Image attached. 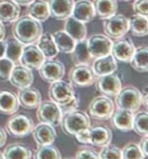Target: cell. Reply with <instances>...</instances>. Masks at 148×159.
I'll list each match as a JSON object with an SVG mask.
<instances>
[{
  "mask_svg": "<svg viewBox=\"0 0 148 159\" xmlns=\"http://www.w3.org/2000/svg\"><path fill=\"white\" fill-rule=\"evenodd\" d=\"M92 4L95 15L103 20L115 15L118 11V0H95Z\"/></svg>",
  "mask_w": 148,
  "mask_h": 159,
  "instance_id": "obj_26",
  "label": "cell"
},
{
  "mask_svg": "<svg viewBox=\"0 0 148 159\" xmlns=\"http://www.w3.org/2000/svg\"><path fill=\"white\" fill-rule=\"evenodd\" d=\"M0 159H4V156H3V153L0 152Z\"/></svg>",
  "mask_w": 148,
  "mask_h": 159,
  "instance_id": "obj_50",
  "label": "cell"
},
{
  "mask_svg": "<svg viewBox=\"0 0 148 159\" xmlns=\"http://www.w3.org/2000/svg\"><path fill=\"white\" fill-rule=\"evenodd\" d=\"M79 102H80V100H79V96H78V94L76 93L71 99L69 100V102H67L64 104H61V106H59L60 110L62 111V116H63L64 114H67V112L76 111L77 108H78V107H79Z\"/></svg>",
  "mask_w": 148,
  "mask_h": 159,
  "instance_id": "obj_40",
  "label": "cell"
},
{
  "mask_svg": "<svg viewBox=\"0 0 148 159\" xmlns=\"http://www.w3.org/2000/svg\"><path fill=\"white\" fill-rule=\"evenodd\" d=\"M41 78L48 83L61 80L65 75V66L60 61L46 59L38 69Z\"/></svg>",
  "mask_w": 148,
  "mask_h": 159,
  "instance_id": "obj_11",
  "label": "cell"
},
{
  "mask_svg": "<svg viewBox=\"0 0 148 159\" xmlns=\"http://www.w3.org/2000/svg\"><path fill=\"white\" fill-rule=\"evenodd\" d=\"M75 159H99V154L89 148H81L76 152Z\"/></svg>",
  "mask_w": 148,
  "mask_h": 159,
  "instance_id": "obj_42",
  "label": "cell"
},
{
  "mask_svg": "<svg viewBox=\"0 0 148 159\" xmlns=\"http://www.w3.org/2000/svg\"><path fill=\"white\" fill-rule=\"evenodd\" d=\"M104 34L113 40H118L123 38L129 32V18L123 14H115L113 16L104 19Z\"/></svg>",
  "mask_w": 148,
  "mask_h": 159,
  "instance_id": "obj_7",
  "label": "cell"
},
{
  "mask_svg": "<svg viewBox=\"0 0 148 159\" xmlns=\"http://www.w3.org/2000/svg\"><path fill=\"white\" fill-rule=\"evenodd\" d=\"M21 7L12 0H0V21L2 24L14 22L19 17Z\"/></svg>",
  "mask_w": 148,
  "mask_h": 159,
  "instance_id": "obj_23",
  "label": "cell"
},
{
  "mask_svg": "<svg viewBox=\"0 0 148 159\" xmlns=\"http://www.w3.org/2000/svg\"><path fill=\"white\" fill-rule=\"evenodd\" d=\"M53 40L55 42V45L60 51L64 54H71L74 47L76 45V41L69 36L65 30H57L53 34Z\"/></svg>",
  "mask_w": 148,
  "mask_h": 159,
  "instance_id": "obj_32",
  "label": "cell"
},
{
  "mask_svg": "<svg viewBox=\"0 0 148 159\" xmlns=\"http://www.w3.org/2000/svg\"><path fill=\"white\" fill-rule=\"evenodd\" d=\"M12 1L15 2V3H16V4H18V5L28 6V5H30L33 1H35V0H12Z\"/></svg>",
  "mask_w": 148,
  "mask_h": 159,
  "instance_id": "obj_47",
  "label": "cell"
},
{
  "mask_svg": "<svg viewBox=\"0 0 148 159\" xmlns=\"http://www.w3.org/2000/svg\"><path fill=\"white\" fill-rule=\"evenodd\" d=\"M17 94L10 90H0V114L11 116L18 111Z\"/></svg>",
  "mask_w": 148,
  "mask_h": 159,
  "instance_id": "obj_22",
  "label": "cell"
},
{
  "mask_svg": "<svg viewBox=\"0 0 148 159\" xmlns=\"http://www.w3.org/2000/svg\"><path fill=\"white\" fill-rule=\"evenodd\" d=\"M114 103H116V107L118 108L135 112L142 106V93L135 86L122 87L119 93L115 96Z\"/></svg>",
  "mask_w": 148,
  "mask_h": 159,
  "instance_id": "obj_3",
  "label": "cell"
},
{
  "mask_svg": "<svg viewBox=\"0 0 148 159\" xmlns=\"http://www.w3.org/2000/svg\"><path fill=\"white\" fill-rule=\"evenodd\" d=\"M5 49H6V42L0 41V59L5 56Z\"/></svg>",
  "mask_w": 148,
  "mask_h": 159,
  "instance_id": "obj_46",
  "label": "cell"
},
{
  "mask_svg": "<svg viewBox=\"0 0 148 159\" xmlns=\"http://www.w3.org/2000/svg\"><path fill=\"white\" fill-rule=\"evenodd\" d=\"M67 159H71V158H67Z\"/></svg>",
  "mask_w": 148,
  "mask_h": 159,
  "instance_id": "obj_52",
  "label": "cell"
},
{
  "mask_svg": "<svg viewBox=\"0 0 148 159\" xmlns=\"http://www.w3.org/2000/svg\"><path fill=\"white\" fill-rule=\"evenodd\" d=\"M74 136H75L76 140L81 144H88L89 143V129L81 130Z\"/></svg>",
  "mask_w": 148,
  "mask_h": 159,
  "instance_id": "obj_43",
  "label": "cell"
},
{
  "mask_svg": "<svg viewBox=\"0 0 148 159\" xmlns=\"http://www.w3.org/2000/svg\"><path fill=\"white\" fill-rule=\"evenodd\" d=\"M119 1H125V2H128V1H133V0H119Z\"/></svg>",
  "mask_w": 148,
  "mask_h": 159,
  "instance_id": "obj_51",
  "label": "cell"
},
{
  "mask_svg": "<svg viewBox=\"0 0 148 159\" xmlns=\"http://www.w3.org/2000/svg\"><path fill=\"white\" fill-rule=\"evenodd\" d=\"M95 84L96 90L103 93V95L108 96V98H115L122 89V81L115 72L97 76L95 81Z\"/></svg>",
  "mask_w": 148,
  "mask_h": 159,
  "instance_id": "obj_10",
  "label": "cell"
},
{
  "mask_svg": "<svg viewBox=\"0 0 148 159\" xmlns=\"http://www.w3.org/2000/svg\"><path fill=\"white\" fill-rule=\"evenodd\" d=\"M88 52L93 60L97 58L104 57L111 54V48L113 42L106 34H95L89 37L87 40Z\"/></svg>",
  "mask_w": 148,
  "mask_h": 159,
  "instance_id": "obj_12",
  "label": "cell"
},
{
  "mask_svg": "<svg viewBox=\"0 0 148 159\" xmlns=\"http://www.w3.org/2000/svg\"><path fill=\"white\" fill-rule=\"evenodd\" d=\"M35 124L32 118L25 114H13L7 121L5 130L14 138H23L32 134Z\"/></svg>",
  "mask_w": 148,
  "mask_h": 159,
  "instance_id": "obj_4",
  "label": "cell"
},
{
  "mask_svg": "<svg viewBox=\"0 0 148 159\" xmlns=\"http://www.w3.org/2000/svg\"><path fill=\"white\" fill-rule=\"evenodd\" d=\"M133 10L137 14L148 16V0H134Z\"/></svg>",
  "mask_w": 148,
  "mask_h": 159,
  "instance_id": "obj_41",
  "label": "cell"
},
{
  "mask_svg": "<svg viewBox=\"0 0 148 159\" xmlns=\"http://www.w3.org/2000/svg\"><path fill=\"white\" fill-rule=\"evenodd\" d=\"M14 63L7 58L3 57L0 59V81H7L10 76V73L14 67Z\"/></svg>",
  "mask_w": 148,
  "mask_h": 159,
  "instance_id": "obj_39",
  "label": "cell"
},
{
  "mask_svg": "<svg viewBox=\"0 0 148 159\" xmlns=\"http://www.w3.org/2000/svg\"><path fill=\"white\" fill-rule=\"evenodd\" d=\"M147 143H148V136H144V137L140 140V143H139V147L141 151L143 152L144 156H147L148 155V150H147Z\"/></svg>",
  "mask_w": 148,
  "mask_h": 159,
  "instance_id": "obj_44",
  "label": "cell"
},
{
  "mask_svg": "<svg viewBox=\"0 0 148 159\" xmlns=\"http://www.w3.org/2000/svg\"><path fill=\"white\" fill-rule=\"evenodd\" d=\"M69 82L73 87H88L95 83L96 76L91 66L87 64L74 65L69 71Z\"/></svg>",
  "mask_w": 148,
  "mask_h": 159,
  "instance_id": "obj_6",
  "label": "cell"
},
{
  "mask_svg": "<svg viewBox=\"0 0 148 159\" xmlns=\"http://www.w3.org/2000/svg\"><path fill=\"white\" fill-rule=\"evenodd\" d=\"M6 139H7L6 131L3 129L2 127H0V148H1L2 146H4Z\"/></svg>",
  "mask_w": 148,
  "mask_h": 159,
  "instance_id": "obj_45",
  "label": "cell"
},
{
  "mask_svg": "<svg viewBox=\"0 0 148 159\" xmlns=\"http://www.w3.org/2000/svg\"><path fill=\"white\" fill-rule=\"evenodd\" d=\"M129 63L131 67L137 72L146 73L148 71V48L146 45L135 48Z\"/></svg>",
  "mask_w": 148,
  "mask_h": 159,
  "instance_id": "obj_27",
  "label": "cell"
},
{
  "mask_svg": "<svg viewBox=\"0 0 148 159\" xmlns=\"http://www.w3.org/2000/svg\"><path fill=\"white\" fill-rule=\"evenodd\" d=\"M122 158L123 159H144L143 152L140 147L136 143H128L122 149Z\"/></svg>",
  "mask_w": 148,
  "mask_h": 159,
  "instance_id": "obj_37",
  "label": "cell"
},
{
  "mask_svg": "<svg viewBox=\"0 0 148 159\" xmlns=\"http://www.w3.org/2000/svg\"><path fill=\"white\" fill-rule=\"evenodd\" d=\"M64 30L76 42L86 39V34H87L86 25L83 22L73 18L72 16H69L65 19Z\"/></svg>",
  "mask_w": 148,
  "mask_h": 159,
  "instance_id": "obj_25",
  "label": "cell"
},
{
  "mask_svg": "<svg viewBox=\"0 0 148 159\" xmlns=\"http://www.w3.org/2000/svg\"><path fill=\"white\" fill-rule=\"evenodd\" d=\"M48 94L52 102H56L58 106H61L69 102L76 94V92L71 83L61 79L51 83Z\"/></svg>",
  "mask_w": 148,
  "mask_h": 159,
  "instance_id": "obj_9",
  "label": "cell"
},
{
  "mask_svg": "<svg viewBox=\"0 0 148 159\" xmlns=\"http://www.w3.org/2000/svg\"><path fill=\"white\" fill-rule=\"evenodd\" d=\"M60 125L65 134L74 136L81 130L90 128V119L86 112L76 110L62 116Z\"/></svg>",
  "mask_w": 148,
  "mask_h": 159,
  "instance_id": "obj_2",
  "label": "cell"
},
{
  "mask_svg": "<svg viewBox=\"0 0 148 159\" xmlns=\"http://www.w3.org/2000/svg\"><path fill=\"white\" fill-rule=\"evenodd\" d=\"M142 93V104L144 107H147V98H148V93H147V87L144 88Z\"/></svg>",
  "mask_w": 148,
  "mask_h": 159,
  "instance_id": "obj_49",
  "label": "cell"
},
{
  "mask_svg": "<svg viewBox=\"0 0 148 159\" xmlns=\"http://www.w3.org/2000/svg\"><path fill=\"white\" fill-rule=\"evenodd\" d=\"M147 122H148V114L146 111H140L134 114L133 118V128L132 130L136 132V134L140 136H148L147 129Z\"/></svg>",
  "mask_w": 148,
  "mask_h": 159,
  "instance_id": "obj_35",
  "label": "cell"
},
{
  "mask_svg": "<svg viewBox=\"0 0 148 159\" xmlns=\"http://www.w3.org/2000/svg\"><path fill=\"white\" fill-rule=\"evenodd\" d=\"M43 34V26L40 21L30 15L18 17L12 26V34L15 40L22 45H32L37 43Z\"/></svg>",
  "mask_w": 148,
  "mask_h": 159,
  "instance_id": "obj_1",
  "label": "cell"
},
{
  "mask_svg": "<svg viewBox=\"0 0 148 159\" xmlns=\"http://www.w3.org/2000/svg\"><path fill=\"white\" fill-rule=\"evenodd\" d=\"M97 154L99 159H123L122 149L117 146H104Z\"/></svg>",
  "mask_w": 148,
  "mask_h": 159,
  "instance_id": "obj_38",
  "label": "cell"
},
{
  "mask_svg": "<svg viewBox=\"0 0 148 159\" xmlns=\"http://www.w3.org/2000/svg\"><path fill=\"white\" fill-rule=\"evenodd\" d=\"M33 157L34 159H62L59 149L52 144L40 146Z\"/></svg>",
  "mask_w": 148,
  "mask_h": 159,
  "instance_id": "obj_36",
  "label": "cell"
},
{
  "mask_svg": "<svg viewBox=\"0 0 148 159\" xmlns=\"http://www.w3.org/2000/svg\"><path fill=\"white\" fill-rule=\"evenodd\" d=\"M28 14L40 22L48 20L50 17L48 2L45 0H35L28 5Z\"/></svg>",
  "mask_w": 148,
  "mask_h": 159,
  "instance_id": "obj_28",
  "label": "cell"
},
{
  "mask_svg": "<svg viewBox=\"0 0 148 159\" xmlns=\"http://www.w3.org/2000/svg\"><path fill=\"white\" fill-rule=\"evenodd\" d=\"M45 60L46 58L39 50L37 45L32 44L23 46L21 58H19V62L21 65L28 67L30 70H33V69L38 70Z\"/></svg>",
  "mask_w": 148,
  "mask_h": 159,
  "instance_id": "obj_14",
  "label": "cell"
},
{
  "mask_svg": "<svg viewBox=\"0 0 148 159\" xmlns=\"http://www.w3.org/2000/svg\"><path fill=\"white\" fill-rule=\"evenodd\" d=\"M4 159H32L33 153L28 146L21 143H13L3 151Z\"/></svg>",
  "mask_w": 148,
  "mask_h": 159,
  "instance_id": "obj_31",
  "label": "cell"
},
{
  "mask_svg": "<svg viewBox=\"0 0 148 159\" xmlns=\"http://www.w3.org/2000/svg\"><path fill=\"white\" fill-rule=\"evenodd\" d=\"M50 16L59 20H65L71 16L74 0H48Z\"/></svg>",
  "mask_w": 148,
  "mask_h": 159,
  "instance_id": "obj_18",
  "label": "cell"
},
{
  "mask_svg": "<svg viewBox=\"0 0 148 159\" xmlns=\"http://www.w3.org/2000/svg\"><path fill=\"white\" fill-rule=\"evenodd\" d=\"M135 51V46L130 39L121 38L113 42L111 55L117 62L129 63Z\"/></svg>",
  "mask_w": 148,
  "mask_h": 159,
  "instance_id": "obj_13",
  "label": "cell"
},
{
  "mask_svg": "<svg viewBox=\"0 0 148 159\" xmlns=\"http://www.w3.org/2000/svg\"><path fill=\"white\" fill-rule=\"evenodd\" d=\"M129 30L132 36L143 38L148 34V19L147 16L135 13L129 18Z\"/></svg>",
  "mask_w": 148,
  "mask_h": 159,
  "instance_id": "obj_29",
  "label": "cell"
},
{
  "mask_svg": "<svg viewBox=\"0 0 148 159\" xmlns=\"http://www.w3.org/2000/svg\"><path fill=\"white\" fill-rule=\"evenodd\" d=\"M37 118L40 123L49 124L53 127L59 126L62 119L60 107L52 100H44L37 107Z\"/></svg>",
  "mask_w": 148,
  "mask_h": 159,
  "instance_id": "obj_8",
  "label": "cell"
},
{
  "mask_svg": "<svg viewBox=\"0 0 148 159\" xmlns=\"http://www.w3.org/2000/svg\"><path fill=\"white\" fill-rule=\"evenodd\" d=\"M113 134L110 128L99 125L89 128V145L103 148L111 144Z\"/></svg>",
  "mask_w": 148,
  "mask_h": 159,
  "instance_id": "obj_17",
  "label": "cell"
},
{
  "mask_svg": "<svg viewBox=\"0 0 148 159\" xmlns=\"http://www.w3.org/2000/svg\"><path fill=\"white\" fill-rule=\"evenodd\" d=\"M6 42V49H5V58L12 61L14 64L19 62V58H21L23 45L19 43L15 39H9Z\"/></svg>",
  "mask_w": 148,
  "mask_h": 159,
  "instance_id": "obj_34",
  "label": "cell"
},
{
  "mask_svg": "<svg viewBox=\"0 0 148 159\" xmlns=\"http://www.w3.org/2000/svg\"><path fill=\"white\" fill-rule=\"evenodd\" d=\"M71 16L83 24L91 21L95 17L92 2L90 0H78L74 2Z\"/></svg>",
  "mask_w": 148,
  "mask_h": 159,
  "instance_id": "obj_21",
  "label": "cell"
},
{
  "mask_svg": "<svg viewBox=\"0 0 148 159\" xmlns=\"http://www.w3.org/2000/svg\"><path fill=\"white\" fill-rule=\"evenodd\" d=\"M19 106L26 110H35L42 102V95L37 88L26 87L18 90L17 94Z\"/></svg>",
  "mask_w": 148,
  "mask_h": 159,
  "instance_id": "obj_20",
  "label": "cell"
},
{
  "mask_svg": "<svg viewBox=\"0 0 148 159\" xmlns=\"http://www.w3.org/2000/svg\"><path fill=\"white\" fill-rule=\"evenodd\" d=\"M91 68L93 72H95V76L97 77L110 74V73H114L117 70V68H118V64H117V61L110 54V55L93 60Z\"/></svg>",
  "mask_w": 148,
  "mask_h": 159,
  "instance_id": "obj_24",
  "label": "cell"
},
{
  "mask_svg": "<svg viewBox=\"0 0 148 159\" xmlns=\"http://www.w3.org/2000/svg\"><path fill=\"white\" fill-rule=\"evenodd\" d=\"M37 47L46 59H54L59 52L51 34H42L40 39L37 41Z\"/></svg>",
  "mask_w": 148,
  "mask_h": 159,
  "instance_id": "obj_30",
  "label": "cell"
},
{
  "mask_svg": "<svg viewBox=\"0 0 148 159\" xmlns=\"http://www.w3.org/2000/svg\"><path fill=\"white\" fill-rule=\"evenodd\" d=\"M8 81L18 89L30 87L34 82V74L30 69L23 65H14Z\"/></svg>",
  "mask_w": 148,
  "mask_h": 159,
  "instance_id": "obj_15",
  "label": "cell"
},
{
  "mask_svg": "<svg viewBox=\"0 0 148 159\" xmlns=\"http://www.w3.org/2000/svg\"><path fill=\"white\" fill-rule=\"evenodd\" d=\"M133 118L134 112L123 108H117L113 112L111 123L114 128L121 132H130L133 128Z\"/></svg>",
  "mask_w": 148,
  "mask_h": 159,
  "instance_id": "obj_19",
  "label": "cell"
},
{
  "mask_svg": "<svg viewBox=\"0 0 148 159\" xmlns=\"http://www.w3.org/2000/svg\"><path fill=\"white\" fill-rule=\"evenodd\" d=\"M70 55H71V59L75 65H79V64L88 65L91 62V60H93L88 52L86 39L76 42L75 47H74L73 51Z\"/></svg>",
  "mask_w": 148,
  "mask_h": 159,
  "instance_id": "obj_33",
  "label": "cell"
},
{
  "mask_svg": "<svg viewBox=\"0 0 148 159\" xmlns=\"http://www.w3.org/2000/svg\"><path fill=\"white\" fill-rule=\"evenodd\" d=\"M32 134L38 147L53 144L57 137L55 128L45 123H40L35 126Z\"/></svg>",
  "mask_w": 148,
  "mask_h": 159,
  "instance_id": "obj_16",
  "label": "cell"
},
{
  "mask_svg": "<svg viewBox=\"0 0 148 159\" xmlns=\"http://www.w3.org/2000/svg\"><path fill=\"white\" fill-rule=\"evenodd\" d=\"M115 111V103L106 95H99L93 98L88 106L89 117L97 121H107Z\"/></svg>",
  "mask_w": 148,
  "mask_h": 159,
  "instance_id": "obj_5",
  "label": "cell"
},
{
  "mask_svg": "<svg viewBox=\"0 0 148 159\" xmlns=\"http://www.w3.org/2000/svg\"><path fill=\"white\" fill-rule=\"evenodd\" d=\"M6 36V30H5V26L0 21V41H3L4 38Z\"/></svg>",
  "mask_w": 148,
  "mask_h": 159,
  "instance_id": "obj_48",
  "label": "cell"
}]
</instances>
